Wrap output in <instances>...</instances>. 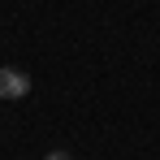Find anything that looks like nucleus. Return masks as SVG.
<instances>
[{
	"mask_svg": "<svg viewBox=\"0 0 160 160\" xmlns=\"http://www.w3.org/2000/svg\"><path fill=\"white\" fill-rule=\"evenodd\" d=\"M30 91V74L18 69V65H4L0 69V100H22Z\"/></svg>",
	"mask_w": 160,
	"mask_h": 160,
	"instance_id": "1",
	"label": "nucleus"
},
{
	"mask_svg": "<svg viewBox=\"0 0 160 160\" xmlns=\"http://www.w3.org/2000/svg\"><path fill=\"white\" fill-rule=\"evenodd\" d=\"M43 160H74V156H69V152H48Z\"/></svg>",
	"mask_w": 160,
	"mask_h": 160,
	"instance_id": "2",
	"label": "nucleus"
},
{
	"mask_svg": "<svg viewBox=\"0 0 160 160\" xmlns=\"http://www.w3.org/2000/svg\"><path fill=\"white\" fill-rule=\"evenodd\" d=\"M0 104H4V100H0Z\"/></svg>",
	"mask_w": 160,
	"mask_h": 160,
	"instance_id": "3",
	"label": "nucleus"
}]
</instances>
